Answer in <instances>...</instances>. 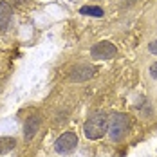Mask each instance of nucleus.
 Masks as SVG:
<instances>
[{"label": "nucleus", "instance_id": "obj_1", "mask_svg": "<svg viewBox=\"0 0 157 157\" xmlns=\"http://www.w3.org/2000/svg\"><path fill=\"white\" fill-rule=\"evenodd\" d=\"M83 132H85V137L90 139V141L101 139V137L109 132V117H107L103 112L92 114V116L87 119L85 126H83Z\"/></svg>", "mask_w": 157, "mask_h": 157}, {"label": "nucleus", "instance_id": "obj_2", "mask_svg": "<svg viewBox=\"0 0 157 157\" xmlns=\"http://www.w3.org/2000/svg\"><path fill=\"white\" fill-rule=\"evenodd\" d=\"M130 128L126 114H112L109 117V136L112 141H121Z\"/></svg>", "mask_w": 157, "mask_h": 157}, {"label": "nucleus", "instance_id": "obj_3", "mask_svg": "<svg viewBox=\"0 0 157 157\" xmlns=\"http://www.w3.org/2000/svg\"><path fill=\"white\" fill-rule=\"evenodd\" d=\"M76 146H78V137L74 132H65L54 143V150L58 154H71L76 150Z\"/></svg>", "mask_w": 157, "mask_h": 157}, {"label": "nucleus", "instance_id": "obj_4", "mask_svg": "<svg viewBox=\"0 0 157 157\" xmlns=\"http://www.w3.org/2000/svg\"><path fill=\"white\" fill-rule=\"evenodd\" d=\"M116 45L112 44V42H99V44H96L94 47L90 49V54H92V58H98V60H110V58H114V54H116Z\"/></svg>", "mask_w": 157, "mask_h": 157}, {"label": "nucleus", "instance_id": "obj_5", "mask_svg": "<svg viewBox=\"0 0 157 157\" xmlns=\"http://www.w3.org/2000/svg\"><path fill=\"white\" fill-rule=\"evenodd\" d=\"M94 74H96L94 67H92V65H89V63H83V65H76V67L71 71L69 79L79 83V81H87V79H90Z\"/></svg>", "mask_w": 157, "mask_h": 157}, {"label": "nucleus", "instance_id": "obj_6", "mask_svg": "<svg viewBox=\"0 0 157 157\" xmlns=\"http://www.w3.org/2000/svg\"><path fill=\"white\" fill-rule=\"evenodd\" d=\"M40 123H42L40 116H31V117H27V121H25V125H24V137H25V141H31L33 137L36 136V132L40 130Z\"/></svg>", "mask_w": 157, "mask_h": 157}, {"label": "nucleus", "instance_id": "obj_7", "mask_svg": "<svg viewBox=\"0 0 157 157\" xmlns=\"http://www.w3.org/2000/svg\"><path fill=\"white\" fill-rule=\"evenodd\" d=\"M13 18V9L7 2H0V29L6 31L9 27V22Z\"/></svg>", "mask_w": 157, "mask_h": 157}, {"label": "nucleus", "instance_id": "obj_8", "mask_svg": "<svg viewBox=\"0 0 157 157\" xmlns=\"http://www.w3.org/2000/svg\"><path fill=\"white\" fill-rule=\"evenodd\" d=\"M15 146H16V141L13 137H0V155L9 154Z\"/></svg>", "mask_w": 157, "mask_h": 157}, {"label": "nucleus", "instance_id": "obj_9", "mask_svg": "<svg viewBox=\"0 0 157 157\" xmlns=\"http://www.w3.org/2000/svg\"><path fill=\"white\" fill-rule=\"evenodd\" d=\"M81 15H89V16H96V18H101L103 16V9L98 7V6H83L79 9Z\"/></svg>", "mask_w": 157, "mask_h": 157}, {"label": "nucleus", "instance_id": "obj_10", "mask_svg": "<svg viewBox=\"0 0 157 157\" xmlns=\"http://www.w3.org/2000/svg\"><path fill=\"white\" fill-rule=\"evenodd\" d=\"M150 76L154 79H157V62H154L150 65Z\"/></svg>", "mask_w": 157, "mask_h": 157}, {"label": "nucleus", "instance_id": "obj_11", "mask_svg": "<svg viewBox=\"0 0 157 157\" xmlns=\"http://www.w3.org/2000/svg\"><path fill=\"white\" fill-rule=\"evenodd\" d=\"M148 51H150L152 54H157V40H154V42L148 45Z\"/></svg>", "mask_w": 157, "mask_h": 157}]
</instances>
